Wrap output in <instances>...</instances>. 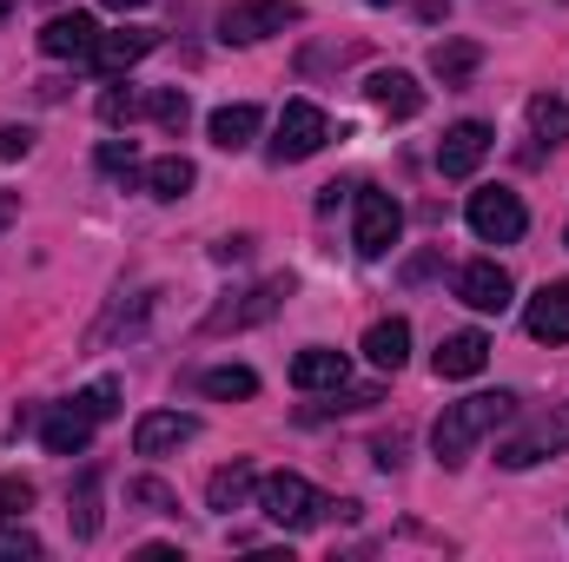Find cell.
Masks as SVG:
<instances>
[{
  "mask_svg": "<svg viewBox=\"0 0 569 562\" xmlns=\"http://www.w3.org/2000/svg\"><path fill=\"white\" fill-rule=\"evenodd\" d=\"M490 140H497V133H490L483 120H457V127L437 140V172H443V179H470V172L483 165Z\"/></svg>",
  "mask_w": 569,
  "mask_h": 562,
  "instance_id": "8",
  "label": "cell"
},
{
  "mask_svg": "<svg viewBox=\"0 0 569 562\" xmlns=\"http://www.w3.org/2000/svg\"><path fill=\"white\" fill-rule=\"evenodd\" d=\"M100 172H133V140H107L100 145Z\"/></svg>",
  "mask_w": 569,
  "mask_h": 562,
  "instance_id": "32",
  "label": "cell"
},
{
  "mask_svg": "<svg viewBox=\"0 0 569 562\" xmlns=\"http://www.w3.org/2000/svg\"><path fill=\"white\" fill-rule=\"evenodd\" d=\"M398 232H405V205L391 192H378V185H358V219H351L358 259H385L398 245Z\"/></svg>",
  "mask_w": 569,
  "mask_h": 562,
  "instance_id": "5",
  "label": "cell"
},
{
  "mask_svg": "<svg viewBox=\"0 0 569 562\" xmlns=\"http://www.w3.org/2000/svg\"><path fill=\"white\" fill-rule=\"evenodd\" d=\"M252 496H259V476H252V463H226V470H212V483H206V510H219V516L246 510Z\"/></svg>",
  "mask_w": 569,
  "mask_h": 562,
  "instance_id": "20",
  "label": "cell"
},
{
  "mask_svg": "<svg viewBox=\"0 0 569 562\" xmlns=\"http://www.w3.org/2000/svg\"><path fill=\"white\" fill-rule=\"evenodd\" d=\"M192 436H199V418H186V411H146L133 423V450L140 456H166V450H179Z\"/></svg>",
  "mask_w": 569,
  "mask_h": 562,
  "instance_id": "13",
  "label": "cell"
},
{
  "mask_svg": "<svg viewBox=\"0 0 569 562\" xmlns=\"http://www.w3.org/2000/svg\"><path fill=\"white\" fill-rule=\"evenodd\" d=\"M530 133H537L543 145L569 140V100L563 93H537V100H530Z\"/></svg>",
  "mask_w": 569,
  "mask_h": 562,
  "instance_id": "24",
  "label": "cell"
},
{
  "mask_svg": "<svg viewBox=\"0 0 569 562\" xmlns=\"http://www.w3.org/2000/svg\"><path fill=\"white\" fill-rule=\"evenodd\" d=\"M259 510L279 523V530H311V523H345V516H358V503H331V496H318L298 470H272V476H259Z\"/></svg>",
  "mask_w": 569,
  "mask_h": 562,
  "instance_id": "2",
  "label": "cell"
},
{
  "mask_svg": "<svg viewBox=\"0 0 569 562\" xmlns=\"http://www.w3.org/2000/svg\"><path fill=\"white\" fill-rule=\"evenodd\" d=\"M298 20H305L298 0H232V7L219 13V40L259 47V40H272V33H284V27H298Z\"/></svg>",
  "mask_w": 569,
  "mask_h": 562,
  "instance_id": "3",
  "label": "cell"
},
{
  "mask_svg": "<svg viewBox=\"0 0 569 562\" xmlns=\"http://www.w3.org/2000/svg\"><path fill=\"white\" fill-rule=\"evenodd\" d=\"M146 113H152L166 133H186V120H192V107H186V93H179V87H159V93L146 100Z\"/></svg>",
  "mask_w": 569,
  "mask_h": 562,
  "instance_id": "28",
  "label": "cell"
},
{
  "mask_svg": "<svg viewBox=\"0 0 569 562\" xmlns=\"http://www.w3.org/2000/svg\"><path fill=\"white\" fill-rule=\"evenodd\" d=\"M557 450H569V404L530 418L523 430H510V436L497 443V463H503V470H530V463H543V456H557Z\"/></svg>",
  "mask_w": 569,
  "mask_h": 562,
  "instance_id": "6",
  "label": "cell"
},
{
  "mask_svg": "<svg viewBox=\"0 0 569 562\" xmlns=\"http://www.w3.org/2000/svg\"><path fill=\"white\" fill-rule=\"evenodd\" d=\"M127 503L146 510V516H179V496H172L159 476H133V483H127Z\"/></svg>",
  "mask_w": 569,
  "mask_h": 562,
  "instance_id": "27",
  "label": "cell"
},
{
  "mask_svg": "<svg viewBox=\"0 0 569 562\" xmlns=\"http://www.w3.org/2000/svg\"><path fill=\"white\" fill-rule=\"evenodd\" d=\"M523 324H530V338H537V344H569V279L543 284V291L530 298Z\"/></svg>",
  "mask_w": 569,
  "mask_h": 562,
  "instance_id": "12",
  "label": "cell"
},
{
  "mask_svg": "<svg viewBox=\"0 0 569 562\" xmlns=\"http://www.w3.org/2000/svg\"><path fill=\"white\" fill-rule=\"evenodd\" d=\"M517 418V398L510 391H477V398H463V404H443V418L430 423V450H437V463L443 470H457L497 423Z\"/></svg>",
  "mask_w": 569,
  "mask_h": 562,
  "instance_id": "1",
  "label": "cell"
},
{
  "mask_svg": "<svg viewBox=\"0 0 569 562\" xmlns=\"http://www.w3.org/2000/svg\"><path fill=\"white\" fill-rule=\"evenodd\" d=\"M430 364H437V378H477V371L490 364V338H483V331H450Z\"/></svg>",
  "mask_w": 569,
  "mask_h": 562,
  "instance_id": "18",
  "label": "cell"
},
{
  "mask_svg": "<svg viewBox=\"0 0 569 562\" xmlns=\"http://www.w3.org/2000/svg\"><path fill=\"white\" fill-rule=\"evenodd\" d=\"M27 510H33V483L27 476H0V523H13Z\"/></svg>",
  "mask_w": 569,
  "mask_h": 562,
  "instance_id": "30",
  "label": "cell"
},
{
  "mask_svg": "<svg viewBox=\"0 0 569 562\" xmlns=\"http://www.w3.org/2000/svg\"><path fill=\"white\" fill-rule=\"evenodd\" d=\"M477 60H483L477 40H437V47H430V73H437L443 87H463V80L477 73Z\"/></svg>",
  "mask_w": 569,
  "mask_h": 562,
  "instance_id": "22",
  "label": "cell"
},
{
  "mask_svg": "<svg viewBox=\"0 0 569 562\" xmlns=\"http://www.w3.org/2000/svg\"><path fill=\"white\" fill-rule=\"evenodd\" d=\"M7 13H13V0H0V20H7Z\"/></svg>",
  "mask_w": 569,
  "mask_h": 562,
  "instance_id": "38",
  "label": "cell"
},
{
  "mask_svg": "<svg viewBox=\"0 0 569 562\" xmlns=\"http://www.w3.org/2000/svg\"><path fill=\"white\" fill-rule=\"evenodd\" d=\"M93 411H87V404H60V411H47V418H40V443H47V450H53V456H80V450H87V443H93Z\"/></svg>",
  "mask_w": 569,
  "mask_h": 562,
  "instance_id": "14",
  "label": "cell"
},
{
  "mask_svg": "<svg viewBox=\"0 0 569 562\" xmlns=\"http://www.w3.org/2000/svg\"><path fill=\"white\" fill-rule=\"evenodd\" d=\"M246 252H252V239H219V245H212L219 265H232V259H246Z\"/></svg>",
  "mask_w": 569,
  "mask_h": 562,
  "instance_id": "35",
  "label": "cell"
},
{
  "mask_svg": "<svg viewBox=\"0 0 569 562\" xmlns=\"http://www.w3.org/2000/svg\"><path fill=\"white\" fill-rule=\"evenodd\" d=\"M0 556H40V543L27 530H0Z\"/></svg>",
  "mask_w": 569,
  "mask_h": 562,
  "instance_id": "34",
  "label": "cell"
},
{
  "mask_svg": "<svg viewBox=\"0 0 569 562\" xmlns=\"http://www.w3.org/2000/svg\"><path fill=\"white\" fill-rule=\"evenodd\" d=\"M140 113H146V100L133 87H107V93H100V120H107V127H127V120H140Z\"/></svg>",
  "mask_w": 569,
  "mask_h": 562,
  "instance_id": "29",
  "label": "cell"
},
{
  "mask_svg": "<svg viewBox=\"0 0 569 562\" xmlns=\"http://www.w3.org/2000/svg\"><path fill=\"white\" fill-rule=\"evenodd\" d=\"M192 179H199V172H192V159H186V152H166V159H152V165H146V192H152V199H186V192H192Z\"/></svg>",
  "mask_w": 569,
  "mask_h": 562,
  "instance_id": "23",
  "label": "cell"
},
{
  "mask_svg": "<svg viewBox=\"0 0 569 562\" xmlns=\"http://www.w3.org/2000/svg\"><path fill=\"white\" fill-rule=\"evenodd\" d=\"M457 298H463L470 311H510V304H517V284H510V272H503L497 259H470V265L457 272Z\"/></svg>",
  "mask_w": 569,
  "mask_h": 562,
  "instance_id": "9",
  "label": "cell"
},
{
  "mask_svg": "<svg viewBox=\"0 0 569 562\" xmlns=\"http://www.w3.org/2000/svg\"><path fill=\"white\" fill-rule=\"evenodd\" d=\"M67 503H73V510H67V516H73V536H100V470H87Z\"/></svg>",
  "mask_w": 569,
  "mask_h": 562,
  "instance_id": "25",
  "label": "cell"
},
{
  "mask_svg": "<svg viewBox=\"0 0 569 562\" xmlns=\"http://www.w3.org/2000/svg\"><path fill=\"white\" fill-rule=\"evenodd\" d=\"M463 219H470V232H477L483 245H517L523 225H530V212H523V199H517L510 185H483V192H470Z\"/></svg>",
  "mask_w": 569,
  "mask_h": 562,
  "instance_id": "4",
  "label": "cell"
},
{
  "mask_svg": "<svg viewBox=\"0 0 569 562\" xmlns=\"http://www.w3.org/2000/svg\"><path fill=\"white\" fill-rule=\"evenodd\" d=\"M33 152V133L27 127H0V159H27Z\"/></svg>",
  "mask_w": 569,
  "mask_h": 562,
  "instance_id": "33",
  "label": "cell"
},
{
  "mask_svg": "<svg viewBox=\"0 0 569 562\" xmlns=\"http://www.w3.org/2000/svg\"><path fill=\"white\" fill-rule=\"evenodd\" d=\"M325 140H331V120H325L311 100H291L279 113V133H272V159H279V165H298V159H311Z\"/></svg>",
  "mask_w": 569,
  "mask_h": 562,
  "instance_id": "7",
  "label": "cell"
},
{
  "mask_svg": "<svg viewBox=\"0 0 569 562\" xmlns=\"http://www.w3.org/2000/svg\"><path fill=\"white\" fill-rule=\"evenodd\" d=\"M259 127H266V120H259V107H246V100H239V107H219V113L206 120V133H212L219 152H246V145L259 140Z\"/></svg>",
  "mask_w": 569,
  "mask_h": 562,
  "instance_id": "21",
  "label": "cell"
},
{
  "mask_svg": "<svg viewBox=\"0 0 569 562\" xmlns=\"http://www.w3.org/2000/svg\"><path fill=\"white\" fill-rule=\"evenodd\" d=\"M73 404H87L93 418L107 423V418H113V411H120V384H113V378H100V384H87V391H80Z\"/></svg>",
  "mask_w": 569,
  "mask_h": 562,
  "instance_id": "31",
  "label": "cell"
},
{
  "mask_svg": "<svg viewBox=\"0 0 569 562\" xmlns=\"http://www.w3.org/2000/svg\"><path fill=\"white\" fill-rule=\"evenodd\" d=\"M345 378H351V358L331 351V344H311V351L291 358V384H298V391H338Z\"/></svg>",
  "mask_w": 569,
  "mask_h": 562,
  "instance_id": "16",
  "label": "cell"
},
{
  "mask_svg": "<svg viewBox=\"0 0 569 562\" xmlns=\"http://www.w3.org/2000/svg\"><path fill=\"white\" fill-rule=\"evenodd\" d=\"M100 7H113V13H127V7H146V0H100Z\"/></svg>",
  "mask_w": 569,
  "mask_h": 562,
  "instance_id": "36",
  "label": "cell"
},
{
  "mask_svg": "<svg viewBox=\"0 0 569 562\" xmlns=\"http://www.w3.org/2000/svg\"><path fill=\"white\" fill-rule=\"evenodd\" d=\"M371 7H385V0H371Z\"/></svg>",
  "mask_w": 569,
  "mask_h": 562,
  "instance_id": "39",
  "label": "cell"
},
{
  "mask_svg": "<svg viewBox=\"0 0 569 562\" xmlns=\"http://www.w3.org/2000/svg\"><path fill=\"white\" fill-rule=\"evenodd\" d=\"M199 391H206V398H259V378H252L246 364H219V371L199 378Z\"/></svg>",
  "mask_w": 569,
  "mask_h": 562,
  "instance_id": "26",
  "label": "cell"
},
{
  "mask_svg": "<svg viewBox=\"0 0 569 562\" xmlns=\"http://www.w3.org/2000/svg\"><path fill=\"white\" fill-rule=\"evenodd\" d=\"M284 298H291V279H266V284H252L239 304H226V311H212L206 318V331H239V324H266L272 311H279Z\"/></svg>",
  "mask_w": 569,
  "mask_h": 562,
  "instance_id": "11",
  "label": "cell"
},
{
  "mask_svg": "<svg viewBox=\"0 0 569 562\" xmlns=\"http://www.w3.org/2000/svg\"><path fill=\"white\" fill-rule=\"evenodd\" d=\"M93 47H100V20L93 13H53L40 27V53L47 60H93Z\"/></svg>",
  "mask_w": 569,
  "mask_h": 562,
  "instance_id": "10",
  "label": "cell"
},
{
  "mask_svg": "<svg viewBox=\"0 0 569 562\" xmlns=\"http://www.w3.org/2000/svg\"><path fill=\"white\" fill-rule=\"evenodd\" d=\"M365 100H371L378 113H391V120H418V113H425V87H418L411 73H398V67H391V73H371V80H365Z\"/></svg>",
  "mask_w": 569,
  "mask_h": 562,
  "instance_id": "15",
  "label": "cell"
},
{
  "mask_svg": "<svg viewBox=\"0 0 569 562\" xmlns=\"http://www.w3.org/2000/svg\"><path fill=\"white\" fill-rule=\"evenodd\" d=\"M7 219H13V199H0V225H7Z\"/></svg>",
  "mask_w": 569,
  "mask_h": 562,
  "instance_id": "37",
  "label": "cell"
},
{
  "mask_svg": "<svg viewBox=\"0 0 569 562\" xmlns=\"http://www.w3.org/2000/svg\"><path fill=\"white\" fill-rule=\"evenodd\" d=\"M365 358H371V371H405V358H411V324H405V318H378V324L365 331Z\"/></svg>",
  "mask_w": 569,
  "mask_h": 562,
  "instance_id": "19",
  "label": "cell"
},
{
  "mask_svg": "<svg viewBox=\"0 0 569 562\" xmlns=\"http://www.w3.org/2000/svg\"><path fill=\"white\" fill-rule=\"evenodd\" d=\"M152 47H159V33H152V27H120V33H100L93 67H100V73H127V67H140Z\"/></svg>",
  "mask_w": 569,
  "mask_h": 562,
  "instance_id": "17",
  "label": "cell"
}]
</instances>
